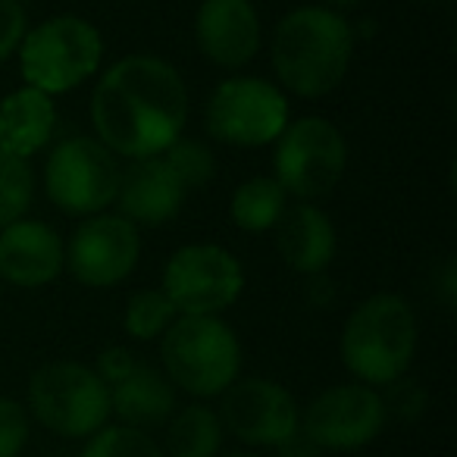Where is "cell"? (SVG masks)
<instances>
[{
  "label": "cell",
  "mask_w": 457,
  "mask_h": 457,
  "mask_svg": "<svg viewBox=\"0 0 457 457\" xmlns=\"http://www.w3.org/2000/svg\"><path fill=\"white\" fill-rule=\"evenodd\" d=\"M97 141L116 157L145 160L182 138L188 88L179 70L154 54H132L101 72L91 95Z\"/></svg>",
  "instance_id": "1"
},
{
  "label": "cell",
  "mask_w": 457,
  "mask_h": 457,
  "mask_svg": "<svg viewBox=\"0 0 457 457\" xmlns=\"http://www.w3.org/2000/svg\"><path fill=\"white\" fill-rule=\"evenodd\" d=\"M354 57V29L323 4L298 7L279 20L270 45L273 72L286 91L307 101L326 97L345 82Z\"/></svg>",
  "instance_id": "2"
},
{
  "label": "cell",
  "mask_w": 457,
  "mask_h": 457,
  "mask_svg": "<svg viewBox=\"0 0 457 457\" xmlns=\"http://www.w3.org/2000/svg\"><path fill=\"white\" fill-rule=\"evenodd\" d=\"M417 313L407 298L376 292L351 311L342 329V363L357 382L382 388L407 376L417 354Z\"/></svg>",
  "instance_id": "3"
},
{
  "label": "cell",
  "mask_w": 457,
  "mask_h": 457,
  "mask_svg": "<svg viewBox=\"0 0 457 457\" xmlns=\"http://www.w3.org/2000/svg\"><path fill=\"white\" fill-rule=\"evenodd\" d=\"M163 376L191 398H220L242 373V342L220 317H176L160 342Z\"/></svg>",
  "instance_id": "4"
},
{
  "label": "cell",
  "mask_w": 457,
  "mask_h": 457,
  "mask_svg": "<svg viewBox=\"0 0 457 457\" xmlns=\"http://www.w3.org/2000/svg\"><path fill=\"white\" fill-rule=\"evenodd\" d=\"M26 411L60 438H91L110 423V388L88 363L47 361L29 376Z\"/></svg>",
  "instance_id": "5"
},
{
  "label": "cell",
  "mask_w": 457,
  "mask_h": 457,
  "mask_svg": "<svg viewBox=\"0 0 457 457\" xmlns=\"http://www.w3.org/2000/svg\"><path fill=\"white\" fill-rule=\"evenodd\" d=\"M104 60V38L82 16H51L20 45V70L29 88L63 95L88 82Z\"/></svg>",
  "instance_id": "6"
},
{
  "label": "cell",
  "mask_w": 457,
  "mask_h": 457,
  "mask_svg": "<svg viewBox=\"0 0 457 457\" xmlns=\"http://www.w3.org/2000/svg\"><path fill=\"white\" fill-rule=\"evenodd\" d=\"M273 172L286 195L313 204L326 197L348 170V141L326 116H301L273 141Z\"/></svg>",
  "instance_id": "7"
},
{
  "label": "cell",
  "mask_w": 457,
  "mask_h": 457,
  "mask_svg": "<svg viewBox=\"0 0 457 457\" xmlns=\"http://www.w3.org/2000/svg\"><path fill=\"white\" fill-rule=\"evenodd\" d=\"M160 292L172 301L179 317H220L242 298L245 270L222 245L191 242L166 261Z\"/></svg>",
  "instance_id": "8"
},
{
  "label": "cell",
  "mask_w": 457,
  "mask_h": 457,
  "mask_svg": "<svg viewBox=\"0 0 457 457\" xmlns=\"http://www.w3.org/2000/svg\"><path fill=\"white\" fill-rule=\"evenodd\" d=\"M120 157L88 135L60 141L45 166L47 197L70 216L107 213L120 191Z\"/></svg>",
  "instance_id": "9"
},
{
  "label": "cell",
  "mask_w": 457,
  "mask_h": 457,
  "mask_svg": "<svg viewBox=\"0 0 457 457\" xmlns=\"http://www.w3.org/2000/svg\"><path fill=\"white\" fill-rule=\"evenodd\" d=\"M288 126V101L279 85L254 76H232L207 101V132L232 147L273 145Z\"/></svg>",
  "instance_id": "10"
},
{
  "label": "cell",
  "mask_w": 457,
  "mask_h": 457,
  "mask_svg": "<svg viewBox=\"0 0 457 457\" xmlns=\"http://www.w3.org/2000/svg\"><path fill=\"white\" fill-rule=\"evenodd\" d=\"M222 432L238 438L248 448H270L282 445L301 429V407L286 386L263 376L236 379L220 395Z\"/></svg>",
  "instance_id": "11"
},
{
  "label": "cell",
  "mask_w": 457,
  "mask_h": 457,
  "mask_svg": "<svg viewBox=\"0 0 457 457\" xmlns=\"http://www.w3.org/2000/svg\"><path fill=\"white\" fill-rule=\"evenodd\" d=\"M386 420L379 388L345 382L320 392L307 411H301V432L320 451H357L376 442Z\"/></svg>",
  "instance_id": "12"
},
{
  "label": "cell",
  "mask_w": 457,
  "mask_h": 457,
  "mask_svg": "<svg viewBox=\"0 0 457 457\" xmlns=\"http://www.w3.org/2000/svg\"><path fill=\"white\" fill-rule=\"evenodd\" d=\"M138 226L120 213H95L72 232L66 267L88 288H113L138 267Z\"/></svg>",
  "instance_id": "13"
},
{
  "label": "cell",
  "mask_w": 457,
  "mask_h": 457,
  "mask_svg": "<svg viewBox=\"0 0 457 457\" xmlns=\"http://www.w3.org/2000/svg\"><path fill=\"white\" fill-rule=\"evenodd\" d=\"M195 38L213 66L242 70L261 51V13L251 0H201Z\"/></svg>",
  "instance_id": "14"
},
{
  "label": "cell",
  "mask_w": 457,
  "mask_h": 457,
  "mask_svg": "<svg viewBox=\"0 0 457 457\" xmlns=\"http://www.w3.org/2000/svg\"><path fill=\"white\" fill-rule=\"evenodd\" d=\"M191 188L182 182L176 166L166 160V154L145 160H132L122 170L120 191H116V207L135 226H166L179 216L185 197Z\"/></svg>",
  "instance_id": "15"
},
{
  "label": "cell",
  "mask_w": 457,
  "mask_h": 457,
  "mask_svg": "<svg viewBox=\"0 0 457 457\" xmlns=\"http://www.w3.org/2000/svg\"><path fill=\"white\" fill-rule=\"evenodd\" d=\"M66 267V245L47 222L22 220L0 228V279L16 288L51 286Z\"/></svg>",
  "instance_id": "16"
},
{
  "label": "cell",
  "mask_w": 457,
  "mask_h": 457,
  "mask_svg": "<svg viewBox=\"0 0 457 457\" xmlns=\"http://www.w3.org/2000/svg\"><path fill=\"white\" fill-rule=\"evenodd\" d=\"M276 248L288 270L301 276H320L336 261L338 236L329 213L317 204L298 201L286 207V213L276 222Z\"/></svg>",
  "instance_id": "17"
},
{
  "label": "cell",
  "mask_w": 457,
  "mask_h": 457,
  "mask_svg": "<svg viewBox=\"0 0 457 457\" xmlns=\"http://www.w3.org/2000/svg\"><path fill=\"white\" fill-rule=\"evenodd\" d=\"M176 411V386L166 379L163 370L145 361H138L132 373L110 386V417H116L122 426L151 432Z\"/></svg>",
  "instance_id": "18"
},
{
  "label": "cell",
  "mask_w": 457,
  "mask_h": 457,
  "mask_svg": "<svg viewBox=\"0 0 457 457\" xmlns=\"http://www.w3.org/2000/svg\"><path fill=\"white\" fill-rule=\"evenodd\" d=\"M57 129L54 97L38 88H16L0 101V151L29 160L51 145Z\"/></svg>",
  "instance_id": "19"
},
{
  "label": "cell",
  "mask_w": 457,
  "mask_h": 457,
  "mask_svg": "<svg viewBox=\"0 0 457 457\" xmlns=\"http://www.w3.org/2000/svg\"><path fill=\"white\" fill-rule=\"evenodd\" d=\"M222 436L226 432L213 407L195 401L166 420L163 457H220Z\"/></svg>",
  "instance_id": "20"
},
{
  "label": "cell",
  "mask_w": 457,
  "mask_h": 457,
  "mask_svg": "<svg viewBox=\"0 0 457 457\" xmlns=\"http://www.w3.org/2000/svg\"><path fill=\"white\" fill-rule=\"evenodd\" d=\"M286 197L288 195L273 176H254L236 188L228 213L242 232H270L286 213Z\"/></svg>",
  "instance_id": "21"
},
{
  "label": "cell",
  "mask_w": 457,
  "mask_h": 457,
  "mask_svg": "<svg viewBox=\"0 0 457 457\" xmlns=\"http://www.w3.org/2000/svg\"><path fill=\"white\" fill-rule=\"evenodd\" d=\"M176 307L160 288H141L129 298L126 313H122V329L135 342H154V338H163V332L176 323Z\"/></svg>",
  "instance_id": "22"
},
{
  "label": "cell",
  "mask_w": 457,
  "mask_h": 457,
  "mask_svg": "<svg viewBox=\"0 0 457 457\" xmlns=\"http://www.w3.org/2000/svg\"><path fill=\"white\" fill-rule=\"evenodd\" d=\"M35 176L29 160L0 151V228L22 220L32 207Z\"/></svg>",
  "instance_id": "23"
},
{
  "label": "cell",
  "mask_w": 457,
  "mask_h": 457,
  "mask_svg": "<svg viewBox=\"0 0 457 457\" xmlns=\"http://www.w3.org/2000/svg\"><path fill=\"white\" fill-rule=\"evenodd\" d=\"M82 457H163V448L151 432L122 423H107L91 438H85Z\"/></svg>",
  "instance_id": "24"
},
{
  "label": "cell",
  "mask_w": 457,
  "mask_h": 457,
  "mask_svg": "<svg viewBox=\"0 0 457 457\" xmlns=\"http://www.w3.org/2000/svg\"><path fill=\"white\" fill-rule=\"evenodd\" d=\"M166 160H170L172 166H176V172L182 176V182L188 185L191 191L201 188V185H207L210 179H213L216 172V157L213 151H210L204 141L197 138H179L172 141L170 147H166Z\"/></svg>",
  "instance_id": "25"
},
{
  "label": "cell",
  "mask_w": 457,
  "mask_h": 457,
  "mask_svg": "<svg viewBox=\"0 0 457 457\" xmlns=\"http://www.w3.org/2000/svg\"><path fill=\"white\" fill-rule=\"evenodd\" d=\"M386 392H379L382 398V407H386V417H395L401 420V423H417L420 417H423L426 404H429V395H426V388L420 386L417 379H411V376H401V379L388 382V386H382Z\"/></svg>",
  "instance_id": "26"
},
{
  "label": "cell",
  "mask_w": 457,
  "mask_h": 457,
  "mask_svg": "<svg viewBox=\"0 0 457 457\" xmlns=\"http://www.w3.org/2000/svg\"><path fill=\"white\" fill-rule=\"evenodd\" d=\"M32 436V417L16 398H0V457H20Z\"/></svg>",
  "instance_id": "27"
},
{
  "label": "cell",
  "mask_w": 457,
  "mask_h": 457,
  "mask_svg": "<svg viewBox=\"0 0 457 457\" xmlns=\"http://www.w3.org/2000/svg\"><path fill=\"white\" fill-rule=\"evenodd\" d=\"M29 32V16L20 0H0V66L20 51Z\"/></svg>",
  "instance_id": "28"
},
{
  "label": "cell",
  "mask_w": 457,
  "mask_h": 457,
  "mask_svg": "<svg viewBox=\"0 0 457 457\" xmlns=\"http://www.w3.org/2000/svg\"><path fill=\"white\" fill-rule=\"evenodd\" d=\"M141 357H135L129 348H107L101 357H97V367L95 373L104 379V386H116V382L122 379V376H129L135 370V363H138Z\"/></svg>",
  "instance_id": "29"
},
{
  "label": "cell",
  "mask_w": 457,
  "mask_h": 457,
  "mask_svg": "<svg viewBox=\"0 0 457 457\" xmlns=\"http://www.w3.org/2000/svg\"><path fill=\"white\" fill-rule=\"evenodd\" d=\"M436 295L445 304V311H454L457 307V261L448 257L442 263V270L436 273Z\"/></svg>",
  "instance_id": "30"
},
{
  "label": "cell",
  "mask_w": 457,
  "mask_h": 457,
  "mask_svg": "<svg viewBox=\"0 0 457 457\" xmlns=\"http://www.w3.org/2000/svg\"><path fill=\"white\" fill-rule=\"evenodd\" d=\"M273 457H323V451H320L317 445H313L311 438L298 429L292 438H286L282 445H276Z\"/></svg>",
  "instance_id": "31"
},
{
  "label": "cell",
  "mask_w": 457,
  "mask_h": 457,
  "mask_svg": "<svg viewBox=\"0 0 457 457\" xmlns=\"http://www.w3.org/2000/svg\"><path fill=\"white\" fill-rule=\"evenodd\" d=\"M357 4H361V0H323V7L338 10V13H342V10H348V7H357Z\"/></svg>",
  "instance_id": "32"
},
{
  "label": "cell",
  "mask_w": 457,
  "mask_h": 457,
  "mask_svg": "<svg viewBox=\"0 0 457 457\" xmlns=\"http://www.w3.org/2000/svg\"><path fill=\"white\" fill-rule=\"evenodd\" d=\"M222 457H261V454H254V451H228V454H222Z\"/></svg>",
  "instance_id": "33"
},
{
  "label": "cell",
  "mask_w": 457,
  "mask_h": 457,
  "mask_svg": "<svg viewBox=\"0 0 457 457\" xmlns=\"http://www.w3.org/2000/svg\"><path fill=\"white\" fill-rule=\"evenodd\" d=\"M420 4H429V0H420Z\"/></svg>",
  "instance_id": "34"
}]
</instances>
